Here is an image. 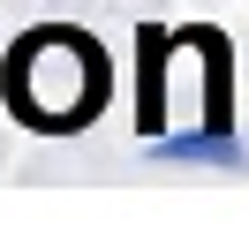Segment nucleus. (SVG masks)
<instances>
[{
    "label": "nucleus",
    "instance_id": "obj_1",
    "mask_svg": "<svg viewBox=\"0 0 249 241\" xmlns=\"http://www.w3.org/2000/svg\"><path fill=\"white\" fill-rule=\"evenodd\" d=\"M0 98L31 136H83L113 98V60L76 23H31L0 60Z\"/></svg>",
    "mask_w": 249,
    "mask_h": 241
},
{
    "label": "nucleus",
    "instance_id": "obj_2",
    "mask_svg": "<svg viewBox=\"0 0 249 241\" xmlns=\"http://www.w3.org/2000/svg\"><path fill=\"white\" fill-rule=\"evenodd\" d=\"M136 45H143V98H136V128L159 143V128H166V53H174L181 38H174V30H159V23H143V38H136Z\"/></svg>",
    "mask_w": 249,
    "mask_h": 241
},
{
    "label": "nucleus",
    "instance_id": "obj_3",
    "mask_svg": "<svg viewBox=\"0 0 249 241\" xmlns=\"http://www.w3.org/2000/svg\"><path fill=\"white\" fill-rule=\"evenodd\" d=\"M159 158H196V166H234L242 151H234L227 128H204V136H159Z\"/></svg>",
    "mask_w": 249,
    "mask_h": 241
}]
</instances>
